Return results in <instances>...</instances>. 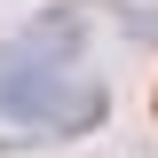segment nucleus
Segmentation results:
<instances>
[{
	"instance_id": "1",
	"label": "nucleus",
	"mask_w": 158,
	"mask_h": 158,
	"mask_svg": "<svg viewBox=\"0 0 158 158\" xmlns=\"http://www.w3.org/2000/svg\"><path fill=\"white\" fill-rule=\"evenodd\" d=\"M0 111L24 118V127L71 135V127H95L103 118V87L87 71H71V63H56L48 48H16V56L0 63Z\"/></svg>"
}]
</instances>
